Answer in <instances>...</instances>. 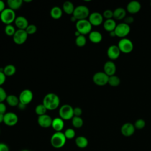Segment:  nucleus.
Returning <instances> with one entry per match:
<instances>
[{"mask_svg":"<svg viewBox=\"0 0 151 151\" xmlns=\"http://www.w3.org/2000/svg\"><path fill=\"white\" fill-rule=\"evenodd\" d=\"M58 113L60 117L63 120H71L74 117L73 108L71 106L67 104L61 106L59 109Z\"/></svg>","mask_w":151,"mask_h":151,"instance_id":"6","label":"nucleus"},{"mask_svg":"<svg viewBox=\"0 0 151 151\" xmlns=\"http://www.w3.org/2000/svg\"><path fill=\"white\" fill-rule=\"evenodd\" d=\"M6 3H7V5L8 6V8L15 11L21 8V6L22 5L23 1H22V0H8Z\"/></svg>","mask_w":151,"mask_h":151,"instance_id":"24","label":"nucleus"},{"mask_svg":"<svg viewBox=\"0 0 151 151\" xmlns=\"http://www.w3.org/2000/svg\"><path fill=\"white\" fill-rule=\"evenodd\" d=\"M126 11L122 7L116 8L113 11V18L116 20H122L126 17Z\"/></svg>","mask_w":151,"mask_h":151,"instance_id":"22","label":"nucleus"},{"mask_svg":"<svg viewBox=\"0 0 151 151\" xmlns=\"http://www.w3.org/2000/svg\"><path fill=\"white\" fill-rule=\"evenodd\" d=\"M71 123L74 127L78 129L83 126L84 122L81 117L74 116L71 119Z\"/></svg>","mask_w":151,"mask_h":151,"instance_id":"31","label":"nucleus"},{"mask_svg":"<svg viewBox=\"0 0 151 151\" xmlns=\"http://www.w3.org/2000/svg\"><path fill=\"white\" fill-rule=\"evenodd\" d=\"M88 38L91 42L94 44H98L101 41L103 36L99 31H91L88 34Z\"/></svg>","mask_w":151,"mask_h":151,"instance_id":"21","label":"nucleus"},{"mask_svg":"<svg viewBox=\"0 0 151 151\" xmlns=\"http://www.w3.org/2000/svg\"><path fill=\"white\" fill-rule=\"evenodd\" d=\"M88 20L92 26H99L103 22V17L100 13L94 12L90 14Z\"/></svg>","mask_w":151,"mask_h":151,"instance_id":"13","label":"nucleus"},{"mask_svg":"<svg viewBox=\"0 0 151 151\" xmlns=\"http://www.w3.org/2000/svg\"><path fill=\"white\" fill-rule=\"evenodd\" d=\"M146 125V122L145 121L142 119H139L137 120H136L134 126L135 129H139V130H141L143 129Z\"/></svg>","mask_w":151,"mask_h":151,"instance_id":"36","label":"nucleus"},{"mask_svg":"<svg viewBox=\"0 0 151 151\" xmlns=\"http://www.w3.org/2000/svg\"><path fill=\"white\" fill-rule=\"evenodd\" d=\"M6 76L4 74V73H3L2 71L0 70V87H1V86L2 84H4V83L5 82L6 80Z\"/></svg>","mask_w":151,"mask_h":151,"instance_id":"41","label":"nucleus"},{"mask_svg":"<svg viewBox=\"0 0 151 151\" xmlns=\"http://www.w3.org/2000/svg\"><path fill=\"white\" fill-rule=\"evenodd\" d=\"M60 103L59 97L55 93L47 94L43 98L42 104L47 110H54L57 109Z\"/></svg>","mask_w":151,"mask_h":151,"instance_id":"1","label":"nucleus"},{"mask_svg":"<svg viewBox=\"0 0 151 151\" xmlns=\"http://www.w3.org/2000/svg\"><path fill=\"white\" fill-rule=\"evenodd\" d=\"M28 34L25 30L17 29L16 30L14 35L12 37L14 42L18 45L24 44L28 38Z\"/></svg>","mask_w":151,"mask_h":151,"instance_id":"11","label":"nucleus"},{"mask_svg":"<svg viewBox=\"0 0 151 151\" xmlns=\"http://www.w3.org/2000/svg\"><path fill=\"white\" fill-rule=\"evenodd\" d=\"M121 52L124 54L130 53L133 50V44L132 41L126 38L120 40L117 45Z\"/></svg>","mask_w":151,"mask_h":151,"instance_id":"7","label":"nucleus"},{"mask_svg":"<svg viewBox=\"0 0 151 151\" xmlns=\"http://www.w3.org/2000/svg\"><path fill=\"white\" fill-rule=\"evenodd\" d=\"M4 114L0 113V123L4 122Z\"/></svg>","mask_w":151,"mask_h":151,"instance_id":"47","label":"nucleus"},{"mask_svg":"<svg viewBox=\"0 0 151 151\" xmlns=\"http://www.w3.org/2000/svg\"><path fill=\"white\" fill-rule=\"evenodd\" d=\"M47 110L45 108V107L43 105V104H38L35 108V113L38 116H42L46 114Z\"/></svg>","mask_w":151,"mask_h":151,"instance_id":"33","label":"nucleus"},{"mask_svg":"<svg viewBox=\"0 0 151 151\" xmlns=\"http://www.w3.org/2000/svg\"><path fill=\"white\" fill-rule=\"evenodd\" d=\"M103 18H106V19H111L113 17V11L111 9H106L103 14H102Z\"/></svg>","mask_w":151,"mask_h":151,"instance_id":"38","label":"nucleus"},{"mask_svg":"<svg viewBox=\"0 0 151 151\" xmlns=\"http://www.w3.org/2000/svg\"><path fill=\"white\" fill-rule=\"evenodd\" d=\"M52 119L49 115L45 114L38 117L37 122L38 125L42 128H48L51 126Z\"/></svg>","mask_w":151,"mask_h":151,"instance_id":"15","label":"nucleus"},{"mask_svg":"<svg viewBox=\"0 0 151 151\" xmlns=\"http://www.w3.org/2000/svg\"><path fill=\"white\" fill-rule=\"evenodd\" d=\"M64 134L67 139H72L76 136V132L73 129L68 128L65 130Z\"/></svg>","mask_w":151,"mask_h":151,"instance_id":"35","label":"nucleus"},{"mask_svg":"<svg viewBox=\"0 0 151 151\" xmlns=\"http://www.w3.org/2000/svg\"><path fill=\"white\" fill-rule=\"evenodd\" d=\"M5 33L6 35H7L8 36H12L13 37V35H14L16 30H15V27L11 25V24H9V25H6L5 27Z\"/></svg>","mask_w":151,"mask_h":151,"instance_id":"34","label":"nucleus"},{"mask_svg":"<svg viewBox=\"0 0 151 151\" xmlns=\"http://www.w3.org/2000/svg\"><path fill=\"white\" fill-rule=\"evenodd\" d=\"M104 73L109 77L114 75L116 71V66L114 63L112 61H106L103 66Z\"/></svg>","mask_w":151,"mask_h":151,"instance_id":"17","label":"nucleus"},{"mask_svg":"<svg viewBox=\"0 0 151 151\" xmlns=\"http://www.w3.org/2000/svg\"><path fill=\"white\" fill-rule=\"evenodd\" d=\"M63 15V9L58 6H54L50 11V15L54 19H60Z\"/></svg>","mask_w":151,"mask_h":151,"instance_id":"28","label":"nucleus"},{"mask_svg":"<svg viewBox=\"0 0 151 151\" xmlns=\"http://www.w3.org/2000/svg\"><path fill=\"white\" fill-rule=\"evenodd\" d=\"M15 18L16 15L15 11L8 8H5L0 13V19L6 25L11 24L12 22H14Z\"/></svg>","mask_w":151,"mask_h":151,"instance_id":"4","label":"nucleus"},{"mask_svg":"<svg viewBox=\"0 0 151 151\" xmlns=\"http://www.w3.org/2000/svg\"><path fill=\"white\" fill-rule=\"evenodd\" d=\"M2 71L6 77H11L16 73V67L12 64H8L4 68Z\"/></svg>","mask_w":151,"mask_h":151,"instance_id":"29","label":"nucleus"},{"mask_svg":"<svg viewBox=\"0 0 151 151\" xmlns=\"http://www.w3.org/2000/svg\"><path fill=\"white\" fill-rule=\"evenodd\" d=\"M5 8V4L4 2L0 0V13H1Z\"/></svg>","mask_w":151,"mask_h":151,"instance_id":"45","label":"nucleus"},{"mask_svg":"<svg viewBox=\"0 0 151 151\" xmlns=\"http://www.w3.org/2000/svg\"><path fill=\"white\" fill-rule=\"evenodd\" d=\"M109 34H110V37H116V34H115V33H114V31H111V32H110L109 33Z\"/></svg>","mask_w":151,"mask_h":151,"instance_id":"48","label":"nucleus"},{"mask_svg":"<svg viewBox=\"0 0 151 151\" xmlns=\"http://www.w3.org/2000/svg\"><path fill=\"white\" fill-rule=\"evenodd\" d=\"M83 111L82 109L79 107H76L73 108V113H74V116H77V117H80V116L82 114Z\"/></svg>","mask_w":151,"mask_h":151,"instance_id":"40","label":"nucleus"},{"mask_svg":"<svg viewBox=\"0 0 151 151\" xmlns=\"http://www.w3.org/2000/svg\"><path fill=\"white\" fill-rule=\"evenodd\" d=\"M150 6H151V2H150Z\"/></svg>","mask_w":151,"mask_h":151,"instance_id":"52","label":"nucleus"},{"mask_svg":"<svg viewBox=\"0 0 151 151\" xmlns=\"http://www.w3.org/2000/svg\"><path fill=\"white\" fill-rule=\"evenodd\" d=\"M18 107H19V109H25V105H24V104H21V103H19V104H18Z\"/></svg>","mask_w":151,"mask_h":151,"instance_id":"46","label":"nucleus"},{"mask_svg":"<svg viewBox=\"0 0 151 151\" xmlns=\"http://www.w3.org/2000/svg\"><path fill=\"white\" fill-rule=\"evenodd\" d=\"M7 96L8 95L4 88L0 87V103H3V101L6 100Z\"/></svg>","mask_w":151,"mask_h":151,"instance_id":"39","label":"nucleus"},{"mask_svg":"<svg viewBox=\"0 0 151 151\" xmlns=\"http://www.w3.org/2000/svg\"><path fill=\"white\" fill-rule=\"evenodd\" d=\"M75 7L74 4L70 1H65L63 5V11L68 15H71L73 14Z\"/></svg>","mask_w":151,"mask_h":151,"instance_id":"27","label":"nucleus"},{"mask_svg":"<svg viewBox=\"0 0 151 151\" xmlns=\"http://www.w3.org/2000/svg\"><path fill=\"white\" fill-rule=\"evenodd\" d=\"M6 101L7 104L11 107L18 106L19 103V100L18 97L14 94H9L8 95L6 99Z\"/></svg>","mask_w":151,"mask_h":151,"instance_id":"26","label":"nucleus"},{"mask_svg":"<svg viewBox=\"0 0 151 151\" xmlns=\"http://www.w3.org/2000/svg\"><path fill=\"white\" fill-rule=\"evenodd\" d=\"M116 25H117L115 21L113 19H106L103 23L104 29L109 32L114 31L116 27Z\"/></svg>","mask_w":151,"mask_h":151,"instance_id":"23","label":"nucleus"},{"mask_svg":"<svg viewBox=\"0 0 151 151\" xmlns=\"http://www.w3.org/2000/svg\"><path fill=\"white\" fill-rule=\"evenodd\" d=\"M14 23L18 29L25 30L29 25L27 19L23 16H18L16 17Z\"/></svg>","mask_w":151,"mask_h":151,"instance_id":"18","label":"nucleus"},{"mask_svg":"<svg viewBox=\"0 0 151 151\" xmlns=\"http://www.w3.org/2000/svg\"><path fill=\"white\" fill-rule=\"evenodd\" d=\"M90 14L89 9L86 6L79 5L75 8L73 16L77 19V21H78L86 19V18L89 17Z\"/></svg>","mask_w":151,"mask_h":151,"instance_id":"5","label":"nucleus"},{"mask_svg":"<svg viewBox=\"0 0 151 151\" xmlns=\"http://www.w3.org/2000/svg\"><path fill=\"white\" fill-rule=\"evenodd\" d=\"M114 31L116 37L123 38L129 34L130 27L129 25L124 22H122L116 25Z\"/></svg>","mask_w":151,"mask_h":151,"instance_id":"8","label":"nucleus"},{"mask_svg":"<svg viewBox=\"0 0 151 151\" xmlns=\"http://www.w3.org/2000/svg\"><path fill=\"white\" fill-rule=\"evenodd\" d=\"M21 151H29V150H27V149H24V150H22Z\"/></svg>","mask_w":151,"mask_h":151,"instance_id":"50","label":"nucleus"},{"mask_svg":"<svg viewBox=\"0 0 151 151\" xmlns=\"http://www.w3.org/2000/svg\"><path fill=\"white\" fill-rule=\"evenodd\" d=\"M67 139L64 133L62 132H55L51 137L50 142L52 147L55 149H60L63 147Z\"/></svg>","mask_w":151,"mask_h":151,"instance_id":"2","label":"nucleus"},{"mask_svg":"<svg viewBox=\"0 0 151 151\" xmlns=\"http://www.w3.org/2000/svg\"><path fill=\"white\" fill-rule=\"evenodd\" d=\"M133 21H134V18L133 17H131V16H128L124 18V22L128 25L132 24Z\"/></svg>","mask_w":151,"mask_h":151,"instance_id":"42","label":"nucleus"},{"mask_svg":"<svg viewBox=\"0 0 151 151\" xmlns=\"http://www.w3.org/2000/svg\"><path fill=\"white\" fill-rule=\"evenodd\" d=\"M75 143L78 147L84 149L88 146V141L86 137L83 136H79L76 138Z\"/></svg>","mask_w":151,"mask_h":151,"instance_id":"25","label":"nucleus"},{"mask_svg":"<svg viewBox=\"0 0 151 151\" xmlns=\"http://www.w3.org/2000/svg\"><path fill=\"white\" fill-rule=\"evenodd\" d=\"M141 9V4L137 1H132L128 3L126 6V10L130 14H136Z\"/></svg>","mask_w":151,"mask_h":151,"instance_id":"19","label":"nucleus"},{"mask_svg":"<svg viewBox=\"0 0 151 151\" xmlns=\"http://www.w3.org/2000/svg\"><path fill=\"white\" fill-rule=\"evenodd\" d=\"M51 127L55 132H61L64 127V120L60 117H55L52 119Z\"/></svg>","mask_w":151,"mask_h":151,"instance_id":"20","label":"nucleus"},{"mask_svg":"<svg viewBox=\"0 0 151 151\" xmlns=\"http://www.w3.org/2000/svg\"><path fill=\"white\" fill-rule=\"evenodd\" d=\"M6 106L4 103H0V113L5 114L6 112Z\"/></svg>","mask_w":151,"mask_h":151,"instance_id":"43","label":"nucleus"},{"mask_svg":"<svg viewBox=\"0 0 151 151\" xmlns=\"http://www.w3.org/2000/svg\"><path fill=\"white\" fill-rule=\"evenodd\" d=\"M33 97V93L31 90L24 89L20 93L18 98L20 103L27 106L32 101Z\"/></svg>","mask_w":151,"mask_h":151,"instance_id":"10","label":"nucleus"},{"mask_svg":"<svg viewBox=\"0 0 151 151\" xmlns=\"http://www.w3.org/2000/svg\"><path fill=\"white\" fill-rule=\"evenodd\" d=\"M135 129L134 124L127 122L124 123L122 126L120 128V132L123 136L125 137H130L134 134Z\"/></svg>","mask_w":151,"mask_h":151,"instance_id":"14","label":"nucleus"},{"mask_svg":"<svg viewBox=\"0 0 151 151\" xmlns=\"http://www.w3.org/2000/svg\"><path fill=\"white\" fill-rule=\"evenodd\" d=\"M18 122V116L14 112H6L4 114V123L8 126H14Z\"/></svg>","mask_w":151,"mask_h":151,"instance_id":"12","label":"nucleus"},{"mask_svg":"<svg viewBox=\"0 0 151 151\" xmlns=\"http://www.w3.org/2000/svg\"><path fill=\"white\" fill-rule=\"evenodd\" d=\"M108 84L111 87H117L120 84V79L119 77L115 75L109 76Z\"/></svg>","mask_w":151,"mask_h":151,"instance_id":"30","label":"nucleus"},{"mask_svg":"<svg viewBox=\"0 0 151 151\" xmlns=\"http://www.w3.org/2000/svg\"><path fill=\"white\" fill-rule=\"evenodd\" d=\"M37 30V27L34 24H29L27 28L25 29L28 35H32L34 34Z\"/></svg>","mask_w":151,"mask_h":151,"instance_id":"37","label":"nucleus"},{"mask_svg":"<svg viewBox=\"0 0 151 151\" xmlns=\"http://www.w3.org/2000/svg\"><path fill=\"white\" fill-rule=\"evenodd\" d=\"M76 31H77L81 35H85L89 34L91 31L92 25L87 19L78 20L76 24Z\"/></svg>","mask_w":151,"mask_h":151,"instance_id":"3","label":"nucleus"},{"mask_svg":"<svg viewBox=\"0 0 151 151\" xmlns=\"http://www.w3.org/2000/svg\"><path fill=\"white\" fill-rule=\"evenodd\" d=\"M0 133H1V129H0Z\"/></svg>","mask_w":151,"mask_h":151,"instance_id":"51","label":"nucleus"},{"mask_svg":"<svg viewBox=\"0 0 151 151\" xmlns=\"http://www.w3.org/2000/svg\"><path fill=\"white\" fill-rule=\"evenodd\" d=\"M120 51L116 45H111L107 48V57L111 60H116L119 58L120 54Z\"/></svg>","mask_w":151,"mask_h":151,"instance_id":"16","label":"nucleus"},{"mask_svg":"<svg viewBox=\"0 0 151 151\" xmlns=\"http://www.w3.org/2000/svg\"><path fill=\"white\" fill-rule=\"evenodd\" d=\"M24 2H31V0H29V1H24Z\"/></svg>","mask_w":151,"mask_h":151,"instance_id":"49","label":"nucleus"},{"mask_svg":"<svg viewBox=\"0 0 151 151\" xmlns=\"http://www.w3.org/2000/svg\"><path fill=\"white\" fill-rule=\"evenodd\" d=\"M109 76L102 71L96 73L93 76V81L99 86H103L108 84Z\"/></svg>","mask_w":151,"mask_h":151,"instance_id":"9","label":"nucleus"},{"mask_svg":"<svg viewBox=\"0 0 151 151\" xmlns=\"http://www.w3.org/2000/svg\"><path fill=\"white\" fill-rule=\"evenodd\" d=\"M75 42L76 45L79 47H84L87 42V40L85 35H80L79 36L77 37L75 40Z\"/></svg>","mask_w":151,"mask_h":151,"instance_id":"32","label":"nucleus"},{"mask_svg":"<svg viewBox=\"0 0 151 151\" xmlns=\"http://www.w3.org/2000/svg\"><path fill=\"white\" fill-rule=\"evenodd\" d=\"M0 151H9L8 146L4 143H0Z\"/></svg>","mask_w":151,"mask_h":151,"instance_id":"44","label":"nucleus"}]
</instances>
